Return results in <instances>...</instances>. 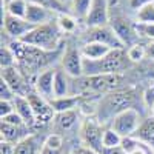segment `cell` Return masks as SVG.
<instances>
[{"instance_id": "25", "label": "cell", "mask_w": 154, "mask_h": 154, "mask_svg": "<svg viewBox=\"0 0 154 154\" xmlns=\"http://www.w3.org/2000/svg\"><path fill=\"white\" fill-rule=\"evenodd\" d=\"M38 142L34 136H28L22 142L14 145V154H37Z\"/></svg>"}, {"instance_id": "42", "label": "cell", "mask_w": 154, "mask_h": 154, "mask_svg": "<svg viewBox=\"0 0 154 154\" xmlns=\"http://www.w3.org/2000/svg\"><path fill=\"white\" fill-rule=\"evenodd\" d=\"M102 154H126V152L122 149V146H117V148H105Z\"/></svg>"}, {"instance_id": "23", "label": "cell", "mask_w": 154, "mask_h": 154, "mask_svg": "<svg viewBox=\"0 0 154 154\" xmlns=\"http://www.w3.org/2000/svg\"><path fill=\"white\" fill-rule=\"evenodd\" d=\"M77 119H79V116H77L75 109L65 111V112H59V114H56V117H54L57 128H59V130H62V131L71 130V128L75 125Z\"/></svg>"}, {"instance_id": "4", "label": "cell", "mask_w": 154, "mask_h": 154, "mask_svg": "<svg viewBox=\"0 0 154 154\" xmlns=\"http://www.w3.org/2000/svg\"><path fill=\"white\" fill-rule=\"evenodd\" d=\"M130 66V59L123 49H112L111 53L99 60H89L83 57V75L102 74H122Z\"/></svg>"}, {"instance_id": "14", "label": "cell", "mask_w": 154, "mask_h": 154, "mask_svg": "<svg viewBox=\"0 0 154 154\" xmlns=\"http://www.w3.org/2000/svg\"><path fill=\"white\" fill-rule=\"evenodd\" d=\"M2 22H3V29L5 32L16 38V40H20L22 37H25L29 31H32L35 26L32 23H29L26 19H19V17H14V16H9L5 12V16L2 17Z\"/></svg>"}, {"instance_id": "11", "label": "cell", "mask_w": 154, "mask_h": 154, "mask_svg": "<svg viewBox=\"0 0 154 154\" xmlns=\"http://www.w3.org/2000/svg\"><path fill=\"white\" fill-rule=\"evenodd\" d=\"M29 105L34 111V116H35V125H45L48 123L49 120H53L56 117V112L51 106L49 102H46L45 97H42L40 94H37L35 91H31L28 96H26Z\"/></svg>"}, {"instance_id": "47", "label": "cell", "mask_w": 154, "mask_h": 154, "mask_svg": "<svg viewBox=\"0 0 154 154\" xmlns=\"http://www.w3.org/2000/svg\"><path fill=\"white\" fill-rule=\"evenodd\" d=\"M60 2H62V3H65V2H66V0H60Z\"/></svg>"}, {"instance_id": "15", "label": "cell", "mask_w": 154, "mask_h": 154, "mask_svg": "<svg viewBox=\"0 0 154 154\" xmlns=\"http://www.w3.org/2000/svg\"><path fill=\"white\" fill-rule=\"evenodd\" d=\"M54 75H56V69L53 68H46L42 72H38L32 82L34 91L45 99L53 100L54 99Z\"/></svg>"}, {"instance_id": "10", "label": "cell", "mask_w": 154, "mask_h": 154, "mask_svg": "<svg viewBox=\"0 0 154 154\" xmlns=\"http://www.w3.org/2000/svg\"><path fill=\"white\" fill-rule=\"evenodd\" d=\"M86 42H97V43H103L109 46L111 49H123L125 45L122 40L117 37V34L114 32V29L106 25V26H97V28H89L85 32Z\"/></svg>"}, {"instance_id": "36", "label": "cell", "mask_w": 154, "mask_h": 154, "mask_svg": "<svg viewBox=\"0 0 154 154\" xmlns=\"http://www.w3.org/2000/svg\"><path fill=\"white\" fill-rule=\"evenodd\" d=\"M16 99V93L9 88V85L6 82H3L0 79V100H8V102H12Z\"/></svg>"}, {"instance_id": "35", "label": "cell", "mask_w": 154, "mask_h": 154, "mask_svg": "<svg viewBox=\"0 0 154 154\" xmlns=\"http://www.w3.org/2000/svg\"><path fill=\"white\" fill-rule=\"evenodd\" d=\"M120 146H122V149H123L126 154H131L134 149H137V148H139V140H137L134 136L123 137V139H122Z\"/></svg>"}, {"instance_id": "43", "label": "cell", "mask_w": 154, "mask_h": 154, "mask_svg": "<svg viewBox=\"0 0 154 154\" xmlns=\"http://www.w3.org/2000/svg\"><path fill=\"white\" fill-rule=\"evenodd\" d=\"M145 51H146V57L148 59H154V42L146 45L145 46Z\"/></svg>"}, {"instance_id": "13", "label": "cell", "mask_w": 154, "mask_h": 154, "mask_svg": "<svg viewBox=\"0 0 154 154\" xmlns=\"http://www.w3.org/2000/svg\"><path fill=\"white\" fill-rule=\"evenodd\" d=\"M109 12H108V0H93L89 12L85 19L88 28L106 26L109 25Z\"/></svg>"}, {"instance_id": "9", "label": "cell", "mask_w": 154, "mask_h": 154, "mask_svg": "<svg viewBox=\"0 0 154 154\" xmlns=\"http://www.w3.org/2000/svg\"><path fill=\"white\" fill-rule=\"evenodd\" d=\"M60 65L62 69L65 71L71 79H77V77L83 75V56L82 51L77 49L75 46H68L63 54L60 56Z\"/></svg>"}, {"instance_id": "17", "label": "cell", "mask_w": 154, "mask_h": 154, "mask_svg": "<svg viewBox=\"0 0 154 154\" xmlns=\"http://www.w3.org/2000/svg\"><path fill=\"white\" fill-rule=\"evenodd\" d=\"M0 131H2V142H8L11 145H17L23 139L28 137L29 126H26V125L16 126V125H8V123L2 122Z\"/></svg>"}, {"instance_id": "40", "label": "cell", "mask_w": 154, "mask_h": 154, "mask_svg": "<svg viewBox=\"0 0 154 154\" xmlns=\"http://www.w3.org/2000/svg\"><path fill=\"white\" fill-rule=\"evenodd\" d=\"M151 3H154V0H130V6L133 9H137V11L151 5Z\"/></svg>"}, {"instance_id": "27", "label": "cell", "mask_w": 154, "mask_h": 154, "mask_svg": "<svg viewBox=\"0 0 154 154\" xmlns=\"http://www.w3.org/2000/svg\"><path fill=\"white\" fill-rule=\"evenodd\" d=\"M122 136L119 133H116L112 128H106L103 131V139H102V143H103V149L105 148H117L122 143Z\"/></svg>"}, {"instance_id": "18", "label": "cell", "mask_w": 154, "mask_h": 154, "mask_svg": "<svg viewBox=\"0 0 154 154\" xmlns=\"http://www.w3.org/2000/svg\"><path fill=\"white\" fill-rule=\"evenodd\" d=\"M14 103V108H16V112L23 119V122L26 123V126H34L35 125V116H34V111L29 105V102L26 97H22V96H16V99L12 100Z\"/></svg>"}, {"instance_id": "7", "label": "cell", "mask_w": 154, "mask_h": 154, "mask_svg": "<svg viewBox=\"0 0 154 154\" xmlns=\"http://www.w3.org/2000/svg\"><path fill=\"white\" fill-rule=\"evenodd\" d=\"M103 131L105 130H102V123L99 120H94V119L85 120V123L82 125V131H80L85 146L102 154V151H103V143H102Z\"/></svg>"}, {"instance_id": "16", "label": "cell", "mask_w": 154, "mask_h": 154, "mask_svg": "<svg viewBox=\"0 0 154 154\" xmlns=\"http://www.w3.org/2000/svg\"><path fill=\"white\" fill-rule=\"evenodd\" d=\"M53 16L54 12L49 11L40 5L35 3H29L28 2V9H26V19L29 23H32L34 26H40V25H46L53 22Z\"/></svg>"}, {"instance_id": "22", "label": "cell", "mask_w": 154, "mask_h": 154, "mask_svg": "<svg viewBox=\"0 0 154 154\" xmlns=\"http://www.w3.org/2000/svg\"><path fill=\"white\" fill-rule=\"evenodd\" d=\"M79 102H80V96H66V97H56L53 100H49V103L53 106L54 112L59 114V112L75 109Z\"/></svg>"}, {"instance_id": "8", "label": "cell", "mask_w": 154, "mask_h": 154, "mask_svg": "<svg viewBox=\"0 0 154 154\" xmlns=\"http://www.w3.org/2000/svg\"><path fill=\"white\" fill-rule=\"evenodd\" d=\"M3 82L9 85V88L16 93V96L26 97L31 91H34V86L28 83V77L25 75L17 66H11V68H3L2 69V77Z\"/></svg>"}, {"instance_id": "20", "label": "cell", "mask_w": 154, "mask_h": 154, "mask_svg": "<svg viewBox=\"0 0 154 154\" xmlns=\"http://www.w3.org/2000/svg\"><path fill=\"white\" fill-rule=\"evenodd\" d=\"M66 96H71V77L63 69H56L54 99L56 97H66Z\"/></svg>"}, {"instance_id": "45", "label": "cell", "mask_w": 154, "mask_h": 154, "mask_svg": "<svg viewBox=\"0 0 154 154\" xmlns=\"http://www.w3.org/2000/svg\"><path fill=\"white\" fill-rule=\"evenodd\" d=\"M8 2H9V0H2V3H3V5H6Z\"/></svg>"}, {"instance_id": "32", "label": "cell", "mask_w": 154, "mask_h": 154, "mask_svg": "<svg viewBox=\"0 0 154 154\" xmlns=\"http://www.w3.org/2000/svg\"><path fill=\"white\" fill-rule=\"evenodd\" d=\"M139 23H154V3L137 11Z\"/></svg>"}, {"instance_id": "29", "label": "cell", "mask_w": 154, "mask_h": 154, "mask_svg": "<svg viewBox=\"0 0 154 154\" xmlns=\"http://www.w3.org/2000/svg\"><path fill=\"white\" fill-rule=\"evenodd\" d=\"M91 3L93 0H71V9L74 12V16L80 19H86Z\"/></svg>"}, {"instance_id": "19", "label": "cell", "mask_w": 154, "mask_h": 154, "mask_svg": "<svg viewBox=\"0 0 154 154\" xmlns=\"http://www.w3.org/2000/svg\"><path fill=\"white\" fill-rule=\"evenodd\" d=\"M82 56L85 59L89 60H99L102 57H105L111 53V48L103 45V43H97V42H85V45L82 46Z\"/></svg>"}, {"instance_id": "37", "label": "cell", "mask_w": 154, "mask_h": 154, "mask_svg": "<svg viewBox=\"0 0 154 154\" xmlns=\"http://www.w3.org/2000/svg\"><path fill=\"white\" fill-rule=\"evenodd\" d=\"M3 123H8V125H16V126H23V125H26L23 122V119L20 117V116L14 111V112H11L9 116H6V117L2 119Z\"/></svg>"}, {"instance_id": "12", "label": "cell", "mask_w": 154, "mask_h": 154, "mask_svg": "<svg viewBox=\"0 0 154 154\" xmlns=\"http://www.w3.org/2000/svg\"><path fill=\"white\" fill-rule=\"evenodd\" d=\"M109 26L114 29V32L117 34V37L122 40L123 45L128 46H133L137 43V38L139 34L136 31V23H133L130 19H125V17H112L109 20Z\"/></svg>"}, {"instance_id": "26", "label": "cell", "mask_w": 154, "mask_h": 154, "mask_svg": "<svg viewBox=\"0 0 154 154\" xmlns=\"http://www.w3.org/2000/svg\"><path fill=\"white\" fill-rule=\"evenodd\" d=\"M29 3H35V5H40L53 12H59V14H68L66 12V5L62 3L60 0H26Z\"/></svg>"}, {"instance_id": "6", "label": "cell", "mask_w": 154, "mask_h": 154, "mask_svg": "<svg viewBox=\"0 0 154 154\" xmlns=\"http://www.w3.org/2000/svg\"><path fill=\"white\" fill-rule=\"evenodd\" d=\"M140 122V114L136 108H130L123 112H120L119 116H116L111 122V128L119 133L122 137H130L134 136V133L137 131Z\"/></svg>"}, {"instance_id": "1", "label": "cell", "mask_w": 154, "mask_h": 154, "mask_svg": "<svg viewBox=\"0 0 154 154\" xmlns=\"http://www.w3.org/2000/svg\"><path fill=\"white\" fill-rule=\"evenodd\" d=\"M12 53L16 54L17 59V68L25 75H37L42 68L51 65L56 57L60 54V49L57 51H45L40 48H35L31 45H26L20 40H16L9 45Z\"/></svg>"}, {"instance_id": "24", "label": "cell", "mask_w": 154, "mask_h": 154, "mask_svg": "<svg viewBox=\"0 0 154 154\" xmlns=\"http://www.w3.org/2000/svg\"><path fill=\"white\" fill-rule=\"evenodd\" d=\"M26 9H28V2L26 0H9V2L5 5V12L6 14L19 17V19L26 17Z\"/></svg>"}, {"instance_id": "28", "label": "cell", "mask_w": 154, "mask_h": 154, "mask_svg": "<svg viewBox=\"0 0 154 154\" xmlns=\"http://www.w3.org/2000/svg\"><path fill=\"white\" fill-rule=\"evenodd\" d=\"M0 65H2V69L3 68H11V66H17L16 54L12 53L9 45H2V48H0Z\"/></svg>"}, {"instance_id": "21", "label": "cell", "mask_w": 154, "mask_h": 154, "mask_svg": "<svg viewBox=\"0 0 154 154\" xmlns=\"http://www.w3.org/2000/svg\"><path fill=\"white\" fill-rule=\"evenodd\" d=\"M134 137L154 149V117H148L140 123L134 133Z\"/></svg>"}, {"instance_id": "44", "label": "cell", "mask_w": 154, "mask_h": 154, "mask_svg": "<svg viewBox=\"0 0 154 154\" xmlns=\"http://www.w3.org/2000/svg\"><path fill=\"white\" fill-rule=\"evenodd\" d=\"M77 154H99V152H96V151H93V149H89V148H80L79 151H77Z\"/></svg>"}, {"instance_id": "39", "label": "cell", "mask_w": 154, "mask_h": 154, "mask_svg": "<svg viewBox=\"0 0 154 154\" xmlns=\"http://www.w3.org/2000/svg\"><path fill=\"white\" fill-rule=\"evenodd\" d=\"M143 103H145L148 108H151V106L154 105V83H152L151 86H148L146 91L143 93Z\"/></svg>"}, {"instance_id": "41", "label": "cell", "mask_w": 154, "mask_h": 154, "mask_svg": "<svg viewBox=\"0 0 154 154\" xmlns=\"http://www.w3.org/2000/svg\"><path fill=\"white\" fill-rule=\"evenodd\" d=\"M0 154H14V145H11L8 142H2V146H0Z\"/></svg>"}, {"instance_id": "5", "label": "cell", "mask_w": 154, "mask_h": 154, "mask_svg": "<svg viewBox=\"0 0 154 154\" xmlns=\"http://www.w3.org/2000/svg\"><path fill=\"white\" fill-rule=\"evenodd\" d=\"M60 40H62V31L56 23H46L35 26L32 31H29L25 37L20 38V42L40 48L45 51H57L60 49Z\"/></svg>"}, {"instance_id": "34", "label": "cell", "mask_w": 154, "mask_h": 154, "mask_svg": "<svg viewBox=\"0 0 154 154\" xmlns=\"http://www.w3.org/2000/svg\"><path fill=\"white\" fill-rule=\"evenodd\" d=\"M136 31L139 35L154 40V23H136Z\"/></svg>"}, {"instance_id": "2", "label": "cell", "mask_w": 154, "mask_h": 154, "mask_svg": "<svg viewBox=\"0 0 154 154\" xmlns=\"http://www.w3.org/2000/svg\"><path fill=\"white\" fill-rule=\"evenodd\" d=\"M136 103V93L133 89H119V91H111L105 94L100 99L99 105L96 108L97 120L105 125L111 123L116 116H119L120 112L134 108Z\"/></svg>"}, {"instance_id": "3", "label": "cell", "mask_w": 154, "mask_h": 154, "mask_svg": "<svg viewBox=\"0 0 154 154\" xmlns=\"http://www.w3.org/2000/svg\"><path fill=\"white\" fill-rule=\"evenodd\" d=\"M123 80L122 74L82 75L71 79V96H82L88 93H106L117 88Z\"/></svg>"}, {"instance_id": "38", "label": "cell", "mask_w": 154, "mask_h": 154, "mask_svg": "<svg viewBox=\"0 0 154 154\" xmlns=\"http://www.w3.org/2000/svg\"><path fill=\"white\" fill-rule=\"evenodd\" d=\"M16 108H14V103L12 102H8V100H0V117H6L11 112H14Z\"/></svg>"}, {"instance_id": "46", "label": "cell", "mask_w": 154, "mask_h": 154, "mask_svg": "<svg viewBox=\"0 0 154 154\" xmlns=\"http://www.w3.org/2000/svg\"><path fill=\"white\" fill-rule=\"evenodd\" d=\"M151 111H152V117H154V105L151 106Z\"/></svg>"}, {"instance_id": "30", "label": "cell", "mask_w": 154, "mask_h": 154, "mask_svg": "<svg viewBox=\"0 0 154 154\" xmlns=\"http://www.w3.org/2000/svg\"><path fill=\"white\" fill-rule=\"evenodd\" d=\"M57 25L62 32H72L77 28V20L69 14H60L57 17Z\"/></svg>"}, {"instance_id": "33", "label": "cell", "mask_w": 154, "mask_h": 154, "mask_svg": "<svg viewBox=\"0 0 154 154\" xmlns=\"http://www.w3.org/2000/svg\"><path fill=\"white\" fill-rule=\"evenodd\" d=\"M62 145H63V139L60 134H49L45 140V148L54 152H57L62 148Z\"/></svg>"}, {"instance_id": "31", "label": "cell", "mask_w": 154, "mask_h": 154, "mask_svg": "<svg viewBox=\"0 0 154 154\" xmlns=\"http://www.w3.org/2000/svg\"><path fill=\"white\" fill-rule=\"evenodd\" d=\"M126 56H128V59H130V62H140L143 57H146L145 46L140 45V43H136V45H133V46L128 48Z\"/></svg>"}]
</instances>
